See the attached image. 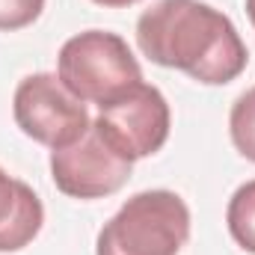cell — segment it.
I'll return each instance as SVG.
<instances>
[{
	"instance_id": "obj_1",
	"label": "cell",
	"mask_w": 255,
	"mask_h": 255,
	"mask_svg": "<svg viewBox=\"0 0 255 255\" xmlns=\"http://www.w3.org/2000/svg\"><path fill=\"white\" fill-rule=\"evenodd\" d=\"M136 45L157 65L199 83H232L250 63L232 18L202 0H157L136 21Z\"/></svg>"
},
{
	"instance_id": "obj_2",
	"label": "cell",
	"mask_w": 255,
	"mask_h": 255,
	"mask_svg": "<svg viewBox=\"0 0 255 255\" xmlns=\"http://www.w3.org/2000/svg\"><path fill=\"white\" fill-rule=\"evenodd\" d=\"M190 238V208L172 190H142L104 223L95 255H178Z\"/></svg>"
},
{
	"instance_id": "obj_3",
	"label": "cell",
	"mask_w": 255,
	"mask_h": 255,
	"mask_svg": "<svg viewBox=\"0 0 255 255\" xmlns=\"http://www.w3.org/2000/svg\"><path fill=\"white\" fill-rule=\"evenodd\" d=\"M57 77L80 101L104 104L142 80L136 57L128 42L107 30L77 33L60 48Z\"/></svg>"
},
{
	"instance_id": "obj_4",
	"label": "cell",
	"mask_w": 255,
	"mask_h": 255,
	"mask_svg": "<svg viewBox=\"0 0 255 255\" xmlns=\"http://www.w3.org/2000/svg\"><path fill=\"white\" fill-rule=\"evenodd\" d=\"M169 104L160 95V89L139 80L116 98L98 104L92 128L119 157L133 163L163 148L169 136Z\"/></svg>"
},
{
	"instance_id": "obj_5",
	"label": "cell",
	"mask_w": 255,
	"mask_h": 255,
	"mask_svg": "<svg viewBox=\"0 0 255 255\" xmlns=\"http://www.w3.org/2000/svg\"><path fill=\"white\" fill-rule=\"evenodd\" d=\"M12 113L18 128L30 139L48 145L51 151L77 142L92 128L86 101L68 92L63 80L48 71L30 74L18 83L12 98Z\"/></svg>"
},
{
	"instance_id": "obj_6",
	"label": "cell",
	"mask_w": 255,
	"mask_h": 255,
	"mask_svg": "<svg viewBox=\"0 0 255 255\" xmlns=\"http://www.w3.org/2000/svg\"><path fill=\"white\" fill-rule=\"evenodd\" d=\"M51 175L57 190L74 199H101L122 190L130 178V160L119 157L95 128L77 142L51 151Z\"/></svg>"
},
{
	"instance_id": "obj_7",
	"label": "cell",
	"mask_w": 255,
	"mask_h": 255,
	"mask_svg": "<svg viewBox=\"0 0 255 255\" xmlns=\"http://www.w3.org/2000/svg\"><path fill=\"white\" fill-rule=\"evenodd\" d=\"M45 208L30 184L0 169V253H18L42 232Z\"/></svg>"
},
{
	"instance_id": "obj_8",
	"label": "cell",
	"mask_w": 255,
	"mask_h": 255,
	"mask_svg": "<svg viewBox=\"0 0 255 255\" xmlns=\"http://www.w3.org/2000/svg\"><path fill=\"white\" fill-rule=\"evenodd\" d=\"M226 223H229V235L235 238V244L255 255V178L241 184L229 199Z\"/></svg>"
},
{
	"instance_id": "obj_9",
	"label": "cell",
	"mask_w": 255,
	"mask_h": 255,
	"mask_svg": "<svg viewBox=\"0 0 255 255\" xmlns=\"http://www.w3.org/2000/svg\"><path fill=\"white\" fill-rule=\"evenodd\" d=\"M229 133L235 148L255 163V86L247 89L235 104H232V116H229Z\"/></svg>"
},
{
	"instance_id": "obj_10",
	"label": "cell",
	"mask_w": 255,
	"mask_h": 255,
	"mask_svg": "<svg viewBox=\"0 0 255 255\" xmlns=\"http://www.w3.org/2000/svg\"><path fill=\"white\" fill-rule=\"evenodd\" d=\"M45 9V0H0V30H24Z\"/></svg>"
},
{
	"instance_id": "obj_11",
	"label": "cell",
	"mask_w": 255,
	"mask_h": 255,
	"mask_svg": "<svg viewBox=\"0 0 255 255\" xmlns=\"http://www.w3.org/2000/svg\"><path fill=\"white\" fill-rule=\"evenodd\" d=\"M95 3H98V6H116V9H119V6H130V3H139V0H95Z\"/></svg>"
},
{
	"instance_id": "obj_12",
	"label": "cell",
	"mask_w": 255,
	"mask_h": 255,
	"mask_svg": "<svg viewBox=\"0 0 255 255\" xmlns=\"http://www.w3.org/2000/svg\"><path fill=\"white\" fill-rule=\"evenodd\" d=\"M247 15H250V21L255 27V0H247Z\"/></svg>"
}]
</instances>
